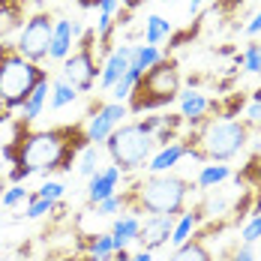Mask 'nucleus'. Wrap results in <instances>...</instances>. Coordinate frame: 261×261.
<instances>
[{
	"label": "nucleus",
	"instance_id": "nucleus-1",
	"mask_svg": "<svg viewBox=\"0 0 261 261\" xmlns=\"http://www.w3.org/2000/svg\"><path fill=\"white\" fill-rule=\"evenodd\" d=\"M84 147H90L84 120L30 132V123L18 117L12 126V138L0 147V156L9 165H27L33 174L48 177L51 171H72Z\"/></svg>",
	"mask_w": 261,
	"mask_h": 261
},
{
	"label": "nucleus",
	"instance_id": "nucleus-2",
	"mask_svg": "<svg viewBox=\"0 0 261 261\" xmlns=\"http://www.w3.org/2000/svg\"><path fill=\"white\" fill-rule=\"evenodd\" d=\"M195 183L177 177V174H150L141 180H132L123 192H117L120 210H126L129 216H156V213H174L180 216L186 207V198L192 195Z\"/></svg>",
	"mask_w": 261,
	"mask_h": 261
},
{
	"label": "nucleus",
	"instance_id": "nucleus-3",
	"mask_svg": "<svg viewBox=\"0 0 261 261\" xmlns=\"http://www.w3.org/2000/svg\"><path fill=\"white\" fill-rule=\"evenodd\" d=\"M252 129H255V123H249V120L207 117L204 123L183 132L180 141L186 147V156L195 159V162H204V165L207 162H228L249 144Z\"/></svg>",
	"mask_w": 261,
	"mask_h": 261
},
{
	"label": "nucleus",
	"instance_id": "nucleus-4",
	"mask_svg": "<svg viewBox=\"0 0 261 261\" xmlns=\"http://www.w3.org/2000/svg\"><path fill=\"white\" fill-rule=\"evenodd\" d=\"M180 66L174 57H162L156 66H150L138 84L132 90V96L126 99L129 114H144V111H159V108H168L171 102H177L180 96Z\"/></svg>",
	"mask_w": 261,
	"mask_h": 261
},
{
	"label": "nucleus",
	"instance_id": "nucleus-5",
	"mask_svg": "<svg viewBox=\"0 0 261 261\" xmlns=\"http://www.w3.org/2000/svg\"><path fill=\"white\" fill-rule=\"evenodd\" d=\"M42 79H48V69H42L39 63H30L21 51L9 42H0V93L21 108L24 99L30 96V90Z\"/></svg>",
	"mask_w": 261,
	"mask_h": 261
},
{
	"label": "nucleus",
	"instance_id": "nucleus-6",
	"mask_svg": "<svg viewBox=\"0 0 261 261\" xmlns=\"http://www.w3.org/2000/svg\"><path fill=\"white\" fill-rule=\"evenodd\" d=\"M105 150L111 156V165H117L120 174H123V171L144 168L150 162V156H153L156 144H153L150 132H144L138 120H132V123H120L117 129L105 138Z\"/></svg>",
	"mask_w": 261,
	"mask_h": 261
},
{
	"label": "nucleus",
	"instance_id": "nucleus-7",
	"mask_svg": "<svg viewBox=\"0 0 261 261\" xmlns=\"http://www.w3.org/2000/svg\"><path fill=\"white\" fill-rule=\"evenodd\" d=\"M102 72V60L96 57V30H84L81 39L75 42V48L69 51V57L63 60V69H60V79L66 84H72L79 93L93 90V84Z\"/></svg>",
	"mask_w": 261,
	"mask_h": 261
},
{
	"label": "nucleus",
	"instance_id": "nucleus-8",
	"mask_svg": "<svg viewBox=\"0 0 261 261\" xmlns=\"http://www.w3.org/2000/svg\"><path fill=\"white\" fill-rule=\"evenodd\" d=\"M51 36H54V15L51 12H33V15H27L24 27L18 30L15 48H18L21 57H27L30 63H39V66H42V60H48Z\"/></svg>",
	"mask_w": 261,
	"mask_h": 261
},
{
	"label": "nucleus",
	"instance_id": "nucleus-9",
	"mask_svg": "<svg viewBox=\"0 0 261 261\" xmlns=\"http://www.w3.org/2000/svg\"><path fill=\"white\" fill-rule=\"evenodd\" d=\"M225 228H228V219H207V222H201L186 243L174 246V255L168 261H213L210 240H213V234H222Z\"/></svg>",
	"mask_w": 261,
	"mask_h": 261
},
{
	"label": "nucleus",
	"instance_id": "nucleus-10",
	"mask_svg": "<svg viewBox=\"0 0 261 261\" xmlns=\"http://www.w3.org/2000/svg\"><path fill=\"white\" fill-rule=\"evenodd\" d=\"M129 114V108H126V102H105L99 105L96 102V108L87 114V120H84V129H87V141L90 144H105V138L111 135V132L117 129L120 123H123V117Z\"/></svg>",
	"mask_w": 261,
	"mask_h": 261
},
{
	"label": "nucleus",
	"instance_id": "nucleus-11",
	"mask_svg": "<svg viewBox=\"0 0 261 261\" xmlns=\"http://www.w3.org/2000/svg\"><path fill=\"white\" fill-rule=\"evenodd\" d=\"M174 222H177V216H174V213L144 216V219H141V228H138V234H135V243H138L144 252H156V249H162V246L171 240Z\"/></svg>",
	"mask_w": 261,
	"mask_h": 261
},
{
	"label": "nucleus",
	"instance_id": "nucleus-12",
	"mask_svg": "<svg viewBox=\"0 0 261 261\" xmlns=\"http://www.w3.org/2000/svg\"><path fill=\"white\" fill-rule=\"evenodd\" d=\"M117 183H120V168L117 165H105L99 171L90 174V183H87V204H99L102 198H111L117 195Z\"/></svg>",
	"mask_w": 261,
	"mask_h": 261
},
{
	"label": "nucleus",
	"instance_id": "nucleus-13",
	"mask_svg": "<svg viewBox=\"0 0 261 261\" xmlns=\"http://www.w3.org/2000/svg\"><path fill=\"white\" fill-rule=\"evenodd\" d=\"M132 63V45H117L114 51L108 54L102 60V72H99V87L102 90H111L117 81L126 75V69H129Z\"/></svg>",
	"mask_w": 261,
	"mask_h": 261
},
{
	"label": "nucleus",
	"instance_id": "nucleus-14",
	"mask_svg": "<svg viewBox=\"0 0 261 261\" xmlns=\"http://www.w3.org/2000/svg\"><path fill=\"white\" fill-rule=\"evenodd\" d=\"M177 102H180V117L186 120V126L192 129V126H198V123H204L210 117V99L207 93H201V90H186L180 96H177Z\"/></svg>",
	"mask_w": 261,
	"mask_h": 261
},
{
	"label": "nucleus",
	"instance_id": "nucleus-15",
	"mask_svg": "<svg viewBox=\"0 0 261 261\" xmlns=\"http://www.w3.org/2000/svg\"><path fill=\"white\" fill-rule=\"evenodd\" d=\"M27 21V6L24 0H0V42L21 30Z\"/></svg>",
	"mask_w": 261,
	"mask_h": 261
},
{
	"label": "nucleus",
	"instance_id": "nucleus-16",
	"mask_svg": "<svg viewBox=\"0 0 261 261\" xmlns=\"http://www.w3.org/2000/svg\"><path fill=\"white\" fill-rule=\"evenodd\" d=\"M75 36H72V21L69 18H54V36H51V48H48V57L51 60H66L69 51L75 48Z\"/></svg>",
	"mask_w": 261,
	"mask_h": 261
},
{
	"label": "nucleus",
	"instance_id": "nucleus-17",
	"mask_svg": "<svg viewBox=\"0 0 261 261\" xmlns=\"http://www.w3.org/2000/svg\"><path fill=\"white\" fill-rule=\"evenodd\" d=\"M48 93H51V79H42L33 90H30V96L24 99V105L18 108L24 123H33V120L42 114V108H45V102H48Z\"/></svg>",
	"mask_w": 261,
	"mask_h": 261
},
{
	"label": "nucleus",
	"instance_id": "nucleus-18",
	"mask_svg": "<svg viewBox=\"0 0 261 261\" xmlns=\"http://www.w3.org/2000/svg\"><path fill=\"white\" fill-rule=\"evenodd\" d=\"M183 156H186L183 141H174V144H168V147L156 150V153L150 156V162H147V168H150V174H165V171H171Z\"/></svg>",
	"mask_w": 261,
	"mask_h": 261
},
{
	"label": "nucleus",
	"instance_id": "nucleus-19",
	"mask_svg": "<svg viewBox=\"0 0 261 261\" xmlns=\"http://www.w3.org/2000/svg\"><path fill=\"white\" fill-rule=\"evenodd\" d=\"M231 174H234L231 165H225V162H207V165H201V171L195 177V189H213V186L225 183Z\"/></svg>",
	"mask_w": 261,
	"mask_h": 261
},
{
	"label": "nucleus",
	"instance_id": "nucleus-20",
	"mask_svg": "<svg viewBox=\"0 0 261 261\" xmlns=\"http://www.w3.org/2000/svg\"><path fill=\"white\" fill-rule=\"evenodd\" d=\"M138 228H141V219H138V216H129V213H126V216L114 219V225H111L114 249H126V246H129V240H135Z\"/></svg>",
	"mask_w": 261,
	"mask_h": 261
},
{
	"label": "nucleus",
	"instance_id": "nucleus-21",
	"mask_svg": "<svg viewBox=\"0 0 261 261\" xmlns=\"http://www.w3.org/2000/svg\"><path fill=\"white\" fill-rule=\"evenodd\" d=\"M171 33H174V27H171V21H165L162 15H150L144 21V42L147 45H156L159 48V42H165Z\"/></svg>",
	"mask_w": 261,
	"mask_h": 261
},
{
	"label": "nucleus",
	"instance_id": "nucleus-22",
	"mask_svg": "<svg viewBox=\"0 0 261 261\" xmlns=\"http://www.w3.org/2000/svg\"><path fill=\"white\" fill-rule=\"evenodd\" d=\"M162 57H165V54L159 51L156 45H147V42H144V45H132V63L129 66L138 69V72H147L150 66H156Z\"/></svg>",
	"mask_w": 261,
	"mask_h": 261
},
{
	"label": "nucleus",
	"instance_id": "nucleus-23",
	"mask_svg": "<svg viewBox=\"0 0 261 261\" xmlns=\"http://www.w3.org/2000/svg\"><path fill=\"white\" fill-rule=\"evenodd\" d=\"M234 63L243 69V72H255V75H261V42H249L243 51H237Z\"/></svg>",
	"mask_w": 261,
	"mask_h": 261
},
{
	"label": "nucleus",
	"instance_id": "nucleus-24",
	"mask_svg": "<svg viewBox=\"0 0 261 261\" xmlns=\"http://www.w3.org/2000/svg\"><path fill=\"white\" fill-rule=\"evenodd\" d=\"M75 99H79V90H75L72 84H66L63 79L51 81V99H48V105H51L54 111L63 108V105H69V102H75Z\"/></svg>",
	"mask_w": 261,
	"mask_h": 261
},
{
	"label": "nucleus",
	"instance_id": "nucleus-25",
	"mask_svg": "<svg viewBox=\"0 0 261 261\" xmlns=\"http://www.w3.org/2000/svg\"><path fill=\"white\" fill-rule=\"evenodd\" d=\"M141 75H144V72H138V69H132V66H129V69H126V75L111 87V99H114V102H126V99L132 96V90H135V84H138Z\"/></svg>",
	"mask_w": 261,
	"mask_h": 261
},
{
	"label": "nucleus",
	"instance_id": "nucleus-26",
	"mask_svg": "<svg viewBox=\"0 0 261 261\" xmlns=\"http://www.w3.org/2000/svg\"><path fill=\"white\" fill-rule=\"evenodd\" d=\"M54 207H57V201H48V198H39L36 192H30V195H27L24 216H27V219H39V216H45V213H54Z\"/></svg>",
	"mask_w": 261,
	"mask_h": 261
},
{
	"label": "nucleus",
	"instance_id": "nucleus-27",
	"mask_svg": "<svg viewBox=\"0 0 261 261\" xmlns=\"http://www.w3.org/2000/svg\"><path fill=\"white\" fill-rule=\"evenodd\" d=\"M96 162H99V147H96V144L84 147V150H81V162H79V174L81 177H90V174L96 171Z\"/></svg>",
	"mask_w": 261,
	"mask_h": 261
},
{
	"label": "nucleus",
	"instance_id": "nucleus-28",
	"mask_svg": "<svg viewBox=\"0 0 261 261\" xmlns=\"http://www.w3.org/2000/svg\"><path fill=\"white\" fill-rule=\"evenodd\" d=\"M111 252H114V240L111 234H96L93 246H90V255L96 261H111Z\"/></svg>",
	"mask_w": 261,
	"mask_h": 261
},
{
	"label": "nucleus",
	"instance_id": "nucleus-29",
	"mask_svg": "<svg viewBox=\"0 0 261 261\" xmlns=\"http://www.w3.org/2000/svg\"><path fill=\"white\" fill-rule=\"evenodd\" d=\"M240 240L243 243H255V240H261V213H252L246 222H243V228H240Z\"/></svg>",
	"mask_w": 261,
	"mask_h": 261
},
{
	"label": "nucleus",
	"instance_id": "nucleus-30",
	"mask_svg": "<svg viewBox=\"0 0 261 261\" xmlns=\"http://www.w3.org/2000/svg\"><path fill=\"white\" fill-rule=\"evenodd\" d=\"M27 201V189L21 183H9L6 189H3V195H0V204L3 207H15V204H21Z\"/></svg>",
	"mask_w": 261,
	"mask_h": 261
},
{
	"label": "nucleus",
	"instance_id": "nucleus-31",
	"mask_svg": "<svg viewBox=\"0 0 261 261\" xmlns=\"http://www.w3.org/2000/svg\"><path fill=\"white\" fill-rule=\"evenodd\" d=\"M63 192H66V186L57 183V180H48V183H42V186L36 189V195H39V198H48V201H60Z\"/></svg>",
	"mask_w": 261,
	"mask_h": 261
},
{
	"label": "nucleus",
	"instance_id": "nucleus-32",
	"mask_svg": "<svg viewBox=\"0 0 261 261\" xmlns=\"http://www.w3.org/2000/svg\"><path fill=\"white\" fill-rule=\"evenodd\" d=\"M45 261H96L90 252H69V249H54L45 255Z\"/></svg>",
	"mask_w": 261,
	"mask_h": 261
},
{
	"label": "nucleus",
	"instance_id": "nucleus-33",
	"mask_svg": "<svg viewBox=\"0 0 261 261\" xmlns=\"http://www.w3.org/2000/svg\"><path fill=\"white\" fill-rule=\"evenodd\" d=\"M96 210V216H114V213H120V201H117V195H111V198H102L99 204H93Z\"/></svg>",
	"mask_w": 261,
	"mask_h": 261
},
{
	"label": "nucleus",
	"instance_id": "nucleus-34",
	"mask_svg": "<svg viewBox=\"0 0 261 261\" xmlns=\"http://www.w3.org/2000/svg\"><path fill=\"white\" fill-rule=\"evenodd\" d=\"M228 261H255V249L249 243H237L234 249L228 252Z\"/></svg>",
	"mask_w": 261,
	"mask_h": 261
},
{
	"label": "nucleus",
	"instance_id": "nucleus-35",
	"mask_svg": "<svg viewBox=\"0 0 261 261\" xmlns=\"http://www.w3.org/2000/svg\"><path fill=\"white\" fill-rule=\"evenodd\" d=\"M30 174H33V171H30L27 165H12V168L6 171V180H9V183H24Z\"/></svg>",
	"mask_w": 261,
	"mask_h": 261
},
{
	"label": "nucleus",
	"instance_id": "nucleus-36",
	"mask_svg": "<svg viewBox=\"0 0 261 261\" xmlns=\"http://www.w3.org/2000/svg\"><path fill=\"white\" fill-rule=\"evenodd\" d=\"M12 114H15V105L0 93V126H3V123H9V120H12Z\"/></svg>",
	"mask_w": 261,
	"mask_h": 261
},
{
	"label": "nucleus",
	"instance_id": "nucleus-37",
	"mask_svg": "<svg viewBox=\"0 0 261 261\" xmlns=\"http://www.w3.org/2000/svg\"><path fill=\"white\" fill-rule=\"evenodd\" d=\"M243 33H246V36H261V9L243 24Z\"/></svg>",
	"mask_w": 261,
	"mask_h": 261
},
{
	"label": "nucleus",
	"instance_id": "nucleus-38",
	"mask_svg": "<svg viewBox=\"0 0 261 261\" xmlns=\"http://www.w3.org/2000/svg\"><path fill=\"white\" fill-rule=\"evenodd\" d=\"M246 120L255 123V126L261 123V102H249L246 105Z\"/></svg>",
	"mask_w": 261,
	"mask_h": 261
},
{
	"label": "nucleus",
	"instance_id": "nucleus-39",
	"mask_svg": "<svg viewBox=\"0 0 261 261\" xmlns=\"http://www.w3.org/2000/svg\"><path fill=\"white\" fill-rule=\"evenodd\" d=\"M117 3H120V6H123L126 12H135V9H138L141 3H147V0H117Z\"/></svg>",
	"mask_w": 261,
	"mask_h": 261
},
{
	"label": "nucleus",
	"instance_id": "nucleus-40",
	"mask_svg": "<svg viewBox=\"0 0 261 261\" xmlns=\"http://www.w3.org/2000/svg\"><path fill=\"white\" fill-rule=\"evenodd\" d=\"M132 255H129V249H114L111 252V261H129Z\"/></svg>",
	"mask_w": 261,
	"mask_h": 261
},
{
	"label": "nucleus",
	"instance_id": "nucleus-41",
	"mask_svg": "<svg viewBox=\"0 0 261 261\" xmlns=\"http://www.w3.org/2000/svg\"><path fill=\"white\" fill-rule=\"evenodd\" d=\"M129 261H153V252H144V249H141V252H135Z\"/></svg>",
	"mask_w": 261,
	"mask_h": 261
},
{
	"label": "nucleus",
	"instance_id": "nucleus-42",
	"mask_svg": "<svg viewBox=\"0 0 261 261\" xmlns=\"http://www.w3.org/2000/svg\"><path fill=\"white\" fill-rule=\"evenodd\" d=\"M201 6H204V0H189V15H198Z\"/></svg>",
	"mask_w": 261,
	"mask_h": 261
},
{
	"label": "nucleus",
	"instance_id": "nucleus-43",
	"mask_svg": "<svg viewBox=\"0 0 261 261\" xmlns=\"http://www.w3.org/2000/svg\"><path fill=\"white\" fill-rule=\"evenodd\" d=\"M99 3L102 0H79V6H84V9H99Z\"/></svg>",
	"mask_w": 261,
	"mask_h": 261
},
{
	"label": "nucleus",
	"instance_id": "nucleus-44",
	"mask_svg": "<svg viewBox=\"0 0 261 261\" xmlns=\"http://www.w3.org/2000/svg\"><path fill=\"white\" fill-rule=\"evenodd\" d=\"M252 102H261V87L255 90V93H252Z\"/></svg>",
	"mask_w": 261,
	"mask_h": 261
},
{
	"label": "nucleus",
	"instance_id": "nucleus-45",
	"mask_svg": "<svg viewBox=\"0 0 261 261\" xmlns=\"http://www.w3.org/2000/svg\"><path fill=\"white\" fill-rule=\"evenodd\" d=\"M3 174H6V162H0V177H3Z\"/></svg>",
	"mask_w": 261,
	"mask_h": 261
},
{
	"label": "nucleus",
	"instance_id": "nucleus-46",
	"mask_svg": "<svg viewBox=\"0 0 261 261\" xmlns=\"http://www.w3.org/2000/svg\"><path fill=\"white\" fill-rule=\"evenodd\" d=\"M255 213H261V198H255Z\"/></svg>",
	"mask_w": 261,
	"mask_h": 261
},
{
	"label": "nucleus",
	"instance_id": "nucleus-47",
	"mask_svg": "<svg viewBox=\"0 0 261 261\" xmlns=\"http://www.w3.org/2000/svg\"><path fill=\"white\" fill-rule=\"evenodd\" d=\"M0 258H3V246H0Z\"/></svg>",
	"mask_w": 261,
	"mask_h": 261
},
{
	"label": "nucleus",
	"instance_id": "nucleus-48",
	"mask_svg": "<svg viewBox=\"0 0 261 261\" xmlns=\"http://www.w3.org/2000/svg\"><path fill=\"white\" fill-rule=\"evenodd\" d=\"M258 129H261V123H258Z\"/></svg>",
	"mask_w": 261,
	"mask_h": 261
}]
</instances>
